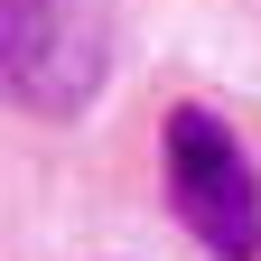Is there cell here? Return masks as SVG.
I'll use <instances>...</instances> for the list:
<instances>
[{"label":"cell","instance_id":"1","mask_svg":"<svg viewBox=\"0 0 261 261\" xmlns=\"http://www.w3.org/2000/svg\"><path fill=\"white\" fill-rule=\"evenodd\" d=\"M159 177H168V205L215 261H252L261 252V168L243 149V130L215 103H177L159 121Z\"/></svg>","mask_w":261,"mask_h":261},{"label":"cell","instance_id":"2","mask_svg":"<svg viewBox=\"0 0 261 261\" xmlns=\"http://www.w3.org/2000/svg\"><path fill=\"white\" fill-rule=\"evenodd\" d=\"M0 65H10V103H28L38 121H75L103 93L93 0H0Z\"/></svg>","mask_w":261,"mask_h":261}]
</instances>
